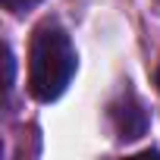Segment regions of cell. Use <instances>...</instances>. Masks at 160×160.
I'll return each mask as SVG.
<instances>
[{
    "label": "cell",
    "instance_id": "277c9868",
    "mask_svg": "<svg viewBox=\"0 0 160 160\" xmlns=\"http://www.w3.org/2000/svg\"><path fill=\"white\" fill-rule=\"evenodd\" d=\"M3 66H7V91L13 88V72H16V63H13V53H10V47L3 44Z\"/></svg>",
    "mask_w": 160,
    "mask_h": 160
},
{
    "label": "cell",
    "instance_id": "5b68a950",
    "mask_svg": "<svg viewBox=\"0 0 160 160\" xmlns=\"http://www.w3.org/2000/svg\"><path fill=\"white\" fill-rule=\"evenodd\" d=\"M154 82H157V91H160V66H157V75H154Z\"/></svg>",
    "mask_w": 160,
    "mask_h": 160
},
{
    "label": "cell",
    "instance_id": "6da1fadb",
    "mask_svg": "<svg viewBox=\"0 0 160 160\" xmlns=\"http://www.w3.org/2000/svg\"><path fill=\"white\" fill-rule=\"evenodd\" d=\"M72 72H75V47L69 35L53 22L38 25L28 47V91L44 104L57 101L72 82Z\"/></svg>",
    "mask_w": 160,
    "mask_h": 160
},
{
    "label": "cell",
    "instance_id": "3957f363",
    "mask_svg": "<svg viewBox=\"0 0 160 160\" xmlns=\"http://www.w3.org/2000/svg\"><path fill=\"white\" fill-rule=\"evenodd\" d=\"M10 13H25V10H32V7H38L41 0H0Z\"/></svg>",
    "mask_w": 160,
    "mask_h": 160
},
{
    "label": "cell",
    "instance_id": "7a4b0ae2",
    "mask_svg": "<svg viewBox=\"0 0 160 160\" xmlns=\"http://www.w3.org/2000/svg\"><path fill=\"white\" fill-rule=\"evenodd\" d=\"M113 122H116V132L122 141H135L148 132V110L141 107L138 98L129 94L126 101H119L113 107Z\"/></svg>",
    "mask_w": 160,
    "mask_h": 160
}]
</instances>
